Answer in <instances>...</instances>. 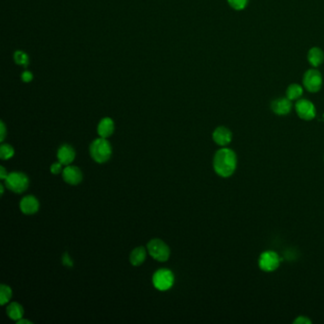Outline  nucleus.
<instances>
[{"label": "nucleus", "mask_w": 324, "mask_h": 324, "mask_svg": "<svg viewBox=\"0 0 324 324\" xmlns=\"http://www.w3.org/2000/svg\"><path fill=\"white\" fill-rule=\"evenodd\" d=\"M303 94H304V89L298 84H291L286 90V97L291 101H296V100L301 99Z\"/></svg>", "instance_id": "18"}, {"label": "nucleus", "mask_w": 324, "mask_h": 324, "mask_svg": "<svg viewBox=\"0 0 324 324\" xmlns=\"http://www.w3.org/2000/svg\"><path fill=\"white\" fill-rule=\"evenodd\" d=\"M147 250L149 255L158 262H166L170 255V250L162 240L154 239L147 243Z\"/></svg>", "instance_id": "4"}, {"label": "nucleus", "mask_w": 324, "mask_h": 324, "mask_svg": "<svg viewBox=\"0 0 324 324\" xmlns=\"http://www.w3.org/2000/svg\"><path fill=\"white\" fill-rule=\"evenodd\" d=\"M13 296V292L12 289L10 288V286L2 284L0 286V304L1 305H5L10 302V300L12 298Z\"/></svg>", "instance_id": "19"}, {"label": "nucleus", "mask_w": 324, "mask_h": 324, "mask_svg": "<svg viewBox=\"0 0 324 324\" xmlns=\"http://www.w3.org/2000/svg\"><path fill=\"white\" fill-rule=\"evenodd\" d=\"M6 186L15 193H22L27 190L29 186L28 177L21 172H12L5 179Z\"/></svg>", "instance_id": "3"}, {"label": "nucleus", "mask_w": 324, "mask_h": 324, "mask_svg": "<svg viewBox=\"0 0 324 324\" xmlns=\"http://www.w3.org/2000/svg\"><path fill=\"white\" fill-rule=\"evenodd\" d=\"M295 109H296V114L298 115V117L306 120V121L313 120L316 116V108H315L314 104L307 99L296 100Z\"/></svg>", "instance_id": "8"}, {"label": "nucleus", "mask_w": 324, "mask_h": 324, "mask_svg": "<svg viewBox=\"0 0 324 324\" xmlns=\"http://www.w3.org/2000/svg\"><path fill=\"white\" fill-rule=\"evenodd\" d=\"M97 132L100 137L108 138L114 132V122L110 117L103 118L97 128Z\"/></svg>", "instance_id": "14"}, {"label": "nucleus", "mask_w": 324, "mask_h": 324, "mask_svg": "<svg viewBox=\"0 0 324 324\" xmlns=\"http://www.w3.org/2000/svg\"><path fill=\"white\" fill-rule=\"evenodd\" d=\"M308 61L310 63L311 66L317 68L318 66H320L324 61V53L321 48L314 47L310 48V51L308 52Z\"/></svg>", "instance_id": "15"}, {"label": "nucleus", "mask_w": 324, "mask_h": 324, "mask_svg": "<svg viewBox=\"0 0 324 324\" xmlns=\"http://www.w3.org/2000/svg\"><path fill=\"white\" fill-rule=\"evenodd\" d=\"M63 178L66 183L76 186L82 182L83 175L77 166H67L63 170Z\"/></svg>", "instance_id": "9"}, {"label": "nucleus", "mask_w": 324, "mask_h": 324, "mask_svg": "<svg viewBox=\"0 0 324 324\" xmlns=\"http://www.w3.org/2000/svg\"><path fill=\"white\" fill-rule=\"evenodd\" d=\"M323 121H324V114H323Z\"/></svg>", "instance_id": "31"}, {"label": "nucleus", "mask_w": 324, "mask_h": 324, "mask_svg": "<svg viewBox=\"0 0 324 324\" xmlns=\"http://www.w3.org/2000/svg\"><path fill=\"white\" fill-rule=\"evenodd\" d=\"M271 109L277 115H287L292 110V101L287 97L278 98L271 103Z\"/></svg>", "instance_id": "10"}, {"label": "nucleus", "mask_w": 324, "mask_h": 324, "mask_svg": "<svg viewBox=\"0 0 324 324\" xmlns=\"http://www.w3.org/2000/svg\"><path fill=\"white\" fill-rule=\"evenodd\" d=\"M229 6L236 11H241L247 6L248 0H228Z\"/></svg>", "instance_id": "22"}, {"label": "nucleus", "mask_w": 324, "mask_h": 324, "mask_svg": "<svg viewBox=\"0 0 324 324\" xmlns=\"http://www.w3.org/2000/svg\"><path fill=\"white\" fill-rule=\"evenodd\" d=\"M17 323L18 324H32L33 322L32 321H30V320H27V319H24V318H21L19 320H17Z\"/></svg>", "instance_id": "29"}, {"label": "nucleus", "mask_w": 324, "mask_h": 324, "mask_svg": "<svg viewBox=\"0 0 324 324\" xmlns=\"http://www.w3.org/2000/svg\"><path fill=\"white\" fill-rule=\"evenodd\" d=\"M281 262L280 256L277 254L275 251H265L260 256L259 259V266L262 271L265 272H273L275 271Z\"/></svg>", "instance_id": "7"}, {"label": "nucleus", "mask_w": 324, "mask_h": 324, "mask_svg": "<svg viewBox=\"0 0 324 324\" xmlns=\"http://www.w3.org/2000/svg\"><path fill=\"white\" fill-rule=\"evenodd\" d=\"M213 166L215 172L219 176L228 178L237 168V155L232 149L223 147L216 152L214 156Z\"/></svg>", "instance_id": "1"}, {"label": "nucleus", "mask_w": 324, "mask_h": 324, "mask_svg": "<svg viewBox=\"0 0 324 324\" xmlns=\"http://www.w3.org/2000/svg\"><path fill=\"white\" fill-rule=\"evenodd\" d=\"M304 86L309 92H317L322 87V76L316 69H308L304 76Z\"/></svg>", "instance_id": "6"}, {"label": "nucleus", "mask_w": 324, "mask_h": 324, "mask_svg": "<svg viewBox=\"0 0 324 324\" xmlns=\"http://www.w3.org/2000/svg\"><path fill=\"white\" fill-rule=\"evenodd\" d=\"M62 171V164L60 162L55 163L51 166V172L53 174H59Z\"/></svg>", "instance_id": "24"}, {"label": "nucleus", "mask_w": 324, "mask_h": 324, "mask_svg": "<svg viewBox=\"0 0 324 324\" xmlns=\"http://www.w3.org/2000/svg\"><path fill=\"white\" fill-rule=\"evenodd\" d=\"M90 156L97 163H106L110 160L112 153L111 144L109 143L107 138L100 137L96 139L90 145Z\"/></svg>", "instance_id": "2"}, {"label": "nucleus", "mask_w": 324, "mask_h": 324, "mask_svg": "<svg viewBox=\"0 0 324 324\" xmlns=\"http://www.w3.org/2000/svg\"><path fill=\"white\" fill-rule=\"evenodd\" d=\"M145 257H146V251H145V247L140 246V247L134 249L131 252L130 261H131L132 265L139 266L145 262Z\"/></svg>", "instance_id": "16"}, {"label": "nucleus", "mask_w": 324, "mask_h": 324, "mask_svg": "<svg viewBox=\"0 0 324 324\" xmlns=\"http://www.w3.org/2000/svg\"><path fill=\"white\" fill-rule=\"evenodd\" d=\"M57 158L62 165L69 166L76 158V152H74L72 146L69 145H63L58 149Z\"/></svg>", "instance_id": "13"}, {"label": "nucleus", "mask_w": 324, "mask_h": 324, "mask_svg": "<svg viewBox=\"0 0 324 324\" xmlns=\"http://www.w3.org/2000/svg\"><path fill=\"white\" fill-rule=\"evenodd\" d=\"M0 189H1V195H3V193H4V187H3V186H0Z\"/></svg>", "instance_id": "30"}, {"label": "nucleus", "mask_w": 324, "mask_h": 324, "mask_svg": "<svg viewBox=\"0 0 324 324\" xmlns=\"http://www.w3.org/2000/svg\"><path fill=\"white\" fill-rule=\"evenodd\" d=\"M14 154V147L12 145L4 144L0 146V158L2 160L11 159Z\"/></svg>", "instance_id": "21"}, {"label": "nucleus", "mask_w": 324, "mask_h": 324, "mask_svg": "<svg viewBox=\"0 0 324 324\" xmlns=\"http://www.w3.org/2000/svg\"><path fill=\"white\" fill-rule=\"evenodd\" d=\"M14 59L16 64L23 67H27L29 65L28 55L22 51H17L14 53Z\"/></svg>", "instance_id": "20"}, {"label": "nucleus", "mask_w": 324, "mask_h": 324, "mask_svg": "<svg viewBox=\"0 0 324 324\" xmlns=\"http://www.w3.org/2000/svg\"><path fill=\"white\" fill-rule=\"evenodd\" d=\"M21 211L26 215H32L38 211L39 202L35 196H26L20 202Z\"/></svg>", "instance_id": "12"}, {"label": "nucleus", "mask_w": 324, "mask_h": 324, "mask_svg": "<svg viewBox=\"0 0 324 324\" xmlns=\"http://www.w3.org/2000/svg\"><path fill=\"white\" fill-rule=\"evenodd\" d=\"M63 262H64V263H65V264H67V265H72V264H71L72 262H70V260H69V257H68V256H65V257H64V260H63Z\"/></svg>", "instance_id": "28"}, {"label": "nucleus", "mask_w": 324, "mask_h": 324, "mask_svg": "<svg viewBox=\"0 0 324 324\" xmlns=\"http://www.w3.org/2000/svg\"><path fill=\"white\" fill-rule=\"evenodd\" d=\"M33 78H34L33 73H32L31 71H29V70H25V71H23V72H22V74H21V79H22V81H23V82H25V83H29V82H31V81L33 80Z\"/></svg>", "instance_id": "23"}, {"label": "nucleus", "mask_w": 324, "mask_h": 324, "mask_svg": "<svg viewBox=\"0 0 324 324\" xmlns=\"http://www.w3.org/2000/svg\"><path fill=\"white\" fill-rule=\"evenodd\" d=\"M295 324H311L312 321L309 319V317H305V316H300L296 317L294 320Z\"/></svg>", "instance_id": "25"}, {"label": "nucleus", "mask_w": 324, "mask_h": 324, "mask_svg": "<svg viewBox=\"0 0 324 324\" xmlns=\"http://www.w3.org/2000/svg\"><path fill=\"white\" fill-rule=\"evenodd\" d=\"M0 130H1V133H0V141L3 142L5 136H6V128H5V124L3 122H1V127H0Z\"/></svg>", "instance_id": "26"}, {"label": "nucleus", "mask_w": 324, "mask_h": 324, "mask_svg": "<svg viewBox=\"0 0 324 324\" xmlns=\"http://www.w3.org/2000/svg\"><path fill=\"white\" fill-rule=\"evenodd\" d=\"M8 175H9V174H8L7 171H6V169H5L3 166H1V167H0V178H1V180L6 179L8 177Z\"/></svg>", "instance_id": "27"}, {"label": "nucleus", "mask_w": 324, "mask_h": 324, "mask_svg": "<svg viewBox=\"0 0 324 324\" xmlns=\"http://www.w3.org/2000/svg\"><path fill=\"white\" fill-rule=\"evenodd\" d=\"M153 284L160 291H166L172 287L174 275L168 269H160L153 275Z\"/></svg>", "instance_id": "5"}, {"label": "nucleus", "mask_w": 324, "mask_h": 324, "mask_svg": "<svg viewBox=\"0 0 324 324\" xmlns=\"http://www.w3.org/2000/svg\"><path fill=\"white\" fill-rule=\"evenodd\" d=\"M212 137L217 145L226 146L230 144L232 140V132L226 127H219L214 131Z\"/></svg>", "instance_id": "11"}, {"label": "nucleus", "mask_w": 324, "mask_h": 324, "mask_svg": "<svg viewBox=\"0 0 324 324\" xmlns=\"http://www.w3.org/2000/svg\"><path fill=\"white\" fill-rule=\"evenodd\" d=\"M7 315L11 319L17 321L21 318H23L24 309L20 304H17V303H12L8 306Z\"/></svg>", "instance_id": "17"}]
</instances>
